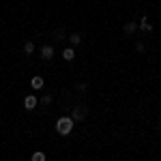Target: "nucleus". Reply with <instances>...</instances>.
<instances>
[{"label":"nucleus","instance_id":"10","mask_svg":"<svg viewBox=\"0 0 161 161\" xmlns=\"http://www.w3.org/2000/svg\"><path fill=\"white\" fill-rule=\"evenodd\" d=\"M32 52H35V43H32V41H26V43H24V54H26V56H30Z\"/></svg>","mask_w":161,"mask_h":161},{"label":"nucleus","instance_id":"8","mask_svg":"<svg viewBox=\"0 0 161 161\" xmlns=\"http://www.w3.org/2000/svg\"><path fill=\"white\" fill-rule=\"evenodd\" d=\"M137 26H140V30H144V32H150V30H153V24H148V19H146V17H142Z\"/></svg>","mask_w":161,"mask_h":161},{"label":"nucleus","instance_id":"1","mask_svg":"<svg viewBox=\"0 0 161 161\" xmlns=\"http://www.w3.org/2000/svg\"><path fill=\"white\" fill-rule=\"evenodd\" d=\"M75 127V120L71 116H60L58 120H56V131L60 133V136H69L71 131H73Z\"/></svg>","mask_w":161,"mask_h":161},{"label":"nucleus","instance_id":"13","mask_svg":"<svg viewBox=\"0 0 161 161\" xmlns=\"http://www.w3.org/2000/svg\"><path fill=\"white\" fill-rule=\"evenodd\" d=\"M41 103H43V105H50V103H52V97H50V95H43V97H41Z\"/></svg>","mask_w":161,"mask_h":161},{"label":"nucleus","instance_id":"5","mask_svg":"<svg viewBox=\"0 0 161 161\" xmlns=\"http://www.w3.org/2000/svg\"><path fill=\"white\" fill-rule=\"evenodd\" d=\"M30 86L35 88V90H41V88L45 86V80H43V77H41V75H35V77H32V80H30Z\"/></svg>","mask_w":161,"mask_h":161},{"label":"nucleus","instance_id":"11","mask_svg":"<svg viewBox=\"0 0 161 161\" xmlns=\"http://www.w3.org/2000/svg\"><path fill=\"white\" fill-rule=\"evenodd\" d=\"M32 161H45V153H41V150L35 153V155H32Z\"/></svg>","mask_w":161,"mask_h":161},{"label":"nucleus","instance_id":"12","mask_svg":"<svg viewBox=\"0 0 161 161\" xmlns=\"http://www.w3.org/2000/svg\"><path fill=\"white\" fill-rule=\"evenodd\" d=\"M136 52H140V54H142V52H146V45H144L142 41H137V43H136Z\"/></svg>","mask_w":161,"mask_h":161},{"label":"nucleus","instance_id":"9","mask_svg":"<svg viewBox=\"0 0 161 161\" xmlns=\"http://www.w3.org/2000/svg\"><path fill=\"white\" fill-rule=\"evenodd\" d=\"M69 43H71L73 47H77V45L82 43V35H77V32H73V35H69Z\"/></svg>","mask_w":161,"mask_h":161},{"label":"nucleus","instance_id":"14","mask_svg":"<svg viewBox=\"0 0 161 161\" xmlns=\"http://www.w3.org/2000/svg\"><path fill=\"white\" fill-rule=\"evenodd\" d=\"M54 37L58 39V41H62V39H67V35H64L62 30H56V32H54Z\"/></svg>","mask_w":161,"mask_h":161},{"label":"nucleus","instance_id":"6","mask_svg":"<svg viewBox=\"0 0 161 161\" xmlns=\"http://www.w3.org/2000/svg\"><path fill=\"white\" fill-rule=\"evenodd\" d=\"M137 28H140V26L136 24V22H127V24L123 26V30H125V35H133V32H136Z\"/></svg>","mask_w":161,"mask_h":161},{"label":"nucleus","instance_id":"3","mask_svg":"<svg viewBox=\"0 0 161 161\" xmlns=\"http://www.w3.org/2000/svg\"><path fill=\"white\" fill-rule=\"evenodd\" d=\"M37 103H39V99L35 97V95H26V97H24V108H26V110H35Z\"/></svg>","mask_w":161,"mask_h":161},{"label":"nucleus","instance_id":"2","mask_svg":"<svg viewBox=\"0 0 161 161\" xmlns=\"http://www.w3.org/2000/svg\"><path fill=\"white\" fill-rule=\"evenodd\" d=\"M86 114H88V110L84 108V105H75V108H73V114H71V118H73L75 123H80V120H84V118H86Z\"/></svg>","mask_w":161,"mask_h":161},{"label":"nucleus","instance_id":"7","mask_svg":"<svg viewBox=\"0 0 161 161\" xmlns=\"http://www.w3.org/2000/svg\"><path fill=\"white\" fill-rule=\"evenodd\" d=\"M62 58H64L67 62H71V60L75 58V50H73V47H67V50H62Z\"/></svg>","mask_w":161,"mask_h":161},{"label":"nucleus","instance_id":"4","mask_svg":"<svg viewBox=\"0 0 161 161\" xmlns=\"http://www.w3.org/2000/svg\"><path fill=\"white\" fill-rule=\"evenodd\" d=\"M41 56H43V60H52L54 58V47H52L50 43L41 47Z\"/></svg>","mask_w":161,"mask_h":161}]
</instances>
